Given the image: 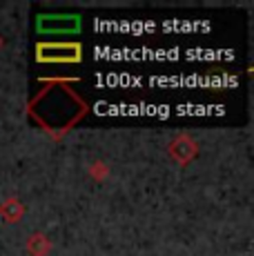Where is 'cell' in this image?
<instances>
[{"label": "cell", "mask_w": 254, "mask_h": 256, "mask_svg": "<svg viewBox=\"0 0 254 256\" xmlns=\"http://www.w3.org/2000/svg\"><path fill=\"white\" fill-rule=\"evenodd\" d=\"M36 58L38 62H80L82 47L78 42H40Z\"/></svg>", "instance_id": "obj_1"}, {"label": "cell", "mask_w": 254, "mask_h": 256, "mask_svg": "<svg viewBox=\"0 0 254 256\" xmlns=\"http://www.w3.org/2000/svg\"><path fill=\"white\" fill-rule=\"evenodd\" d=\"M80 29L78 16H40L38 18V32L42 34H74Z\"/></svg>", "instance_id": "obj_2"}, {"label": "cell", "mask_w": 254, "mask_h": 256, "mask_svg": "<svg viewBox=\"0 0 254 256\" xmlns=\"http://www.w3.org/2000/svg\"><path fill=\"white\" fill-rule=\"evenodd\" d=\"M170 156H172L176 163H190V160L196 156V142H194L190 136H176L170 145Z\"/></svg>", "instance_id": "obj_3"}, {"label": "cell", "mask_w": 254, "mask_h": 256, "mask_svg": "<svg viewBox=\"0 0 254 256\" xmlns=\"http://www.w3.org/2000/svg\"><path fill=\"white\" fill-rule=\"evenodd\" d=\"M27 250L32 256H45V254H50L52 243L47 240L45 234H34L32 238L27 240Z\"/></svg>", "instance_id": "obj_4"}, {"label": "cell", "mask_w": 254, "mask_h": 256, "mask_svg": "<svg viewBox=\"0 0 254 256\" xmlns=\"http://www.w3.org/2000/svg\"><path fill=\"white\" fill-rule=\"evenodd\" d=\"M0 214H2V218H4V220L14 223V220H18L22 214H25V208H22V205L18 203L16 198H9L4 205H0Z\"/></svg>", "instance_id": "obj_5"}, {"label": "cell", "mask_w": 254, "mask_h": 256, "mask_svg": "<svg viewBox=\"0 0 254 256\" xmlns=\"http://www.w3.org/2000/svg\"><path fill=\"white\" fill-rule=\"evenodd\" d=\"M90 174L94 176L96 180H102V178H105V176H107V167L102 165V163H96V165L90 170Z\"/></svg>", "instance_id": "obj_6"}, {"label": "cell", "mask_w": 254, "mask_h": 256, "mask_svg": "<svg viewBox=\"0 0 254 256\" xmlns=\"http://www.w3.org/2000/svg\"><path fill=\"white\" fill-rule=\"evenodd\" d=\"M0 45H2V38H0Z\"/></svg>", "instance_id": "obj_7"}]
</instances>
